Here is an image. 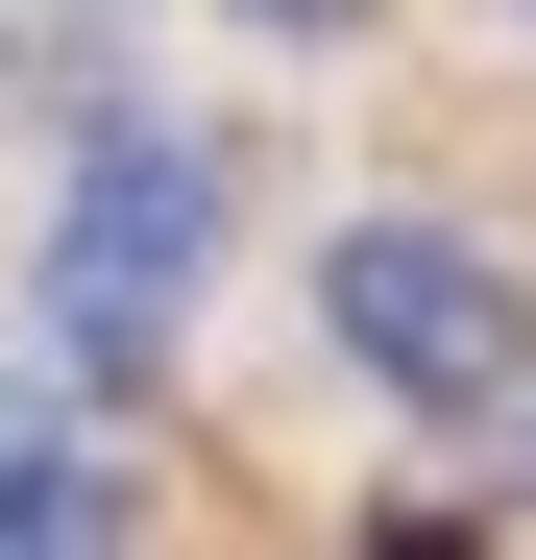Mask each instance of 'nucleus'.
I'll return each mask as SVG.
<instances>
[{
	"label": "nucleus",
	"mask_w": 536,
	"mask_h": 560,
	"mask_svg": "<svg viewBox=\"0 0 536 560\" xmlns=\"http://www.w3.org/2000/svg\"><path fill=\"white\" fill-rule=\"evenodd\" d=\"M196 244H220V147L196 122H98L49 196V341L73 365H147L171 317H196Z\"/></svg>",
	"instance_id": "f257e3e1"
},
{
	"label": "nucleus",
	"mask_w": 536,
	"mask_h": 560,
	"mask_svg": "<svg viewBox=\"0 0 536 560\" xmlns=\"http://www.w3.org/2000/svg\"><path fill=\"white\" fill-rule=\"evenodd\" d=\"M317 317H341V365L415 390V415H488V390H512V268H488L464 220H341Z\"/></svg>",
	"instance_id": "f03ea898"
},
{
	"label": "nucleus",
	"mask_w": 536,
	"mask_h": 560,
	"mask_svg": "<svg viewBox=\"0 0 536 560\" xmlns=\"http://www.w3.org/2000/svg\"><path fill=\"white\" fill-rule=\"evenodd\" d=\"M123 512H147V488H123L73 415H0V560H98Z\"/></svg>",
	"instance_id": "7ed1b4c3"
},
{
	"label": "nucleus",
	"mask_w": 536,
	"mask_h": 560,
	"mask_svg": "<svg viewBox=\"0 0 536 560\" xmlns=\"http://www.w3.org/2000/svg\"><path fill=\"white\" fill-rule=\"evenodd\" d=\"M244 25H366V0H244Z\"/></svg>",
	"instance_id": "20e7f679"
},
{
	"label": "nucleus",
	"mask_w": 536,
	"mask_h": 560,
	"mask_svg": "<svg viewBox=\"0 0 536 560\" xmlns=\"http://www.w3.org/2000/svg\"><path fill=\"white\" fill-rule=\"evenodd\" d=\"M512 463H536V439H512Z\"/></svg>",
	"instance_id": "39448f33"
}]
</instances>
